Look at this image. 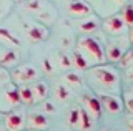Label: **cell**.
I'll list each match as a JSON object with an SVG mask.
<instances>
[{
  "label": "cell",
  "mask_w": 133,
  "mask_h": 131,
  "mask_svg": "<svg viewBox=\"0 0 133 131\" xmlns=\"http://www.w3.org/2000/svg\"><path fill=\"white\" fill-rule=\"evenodd\" d=\"M108 2H113V3H123L125 0H108Z\"/></svg>",
  "instance_id": "31"
},
{
  "label": "cell",
  "mask_w": 133,
  "mask_h": 131,
  "mask_svg": "<svg viewBox=\"0 0 133 131\" xmlns=\"http://www.w3.org/2000/svg\"><path fill=\"white\" fill-rule=\"evenodd\" d=\"M45 108H47V111H53V105L52 103H45Z\"/></svg>",
  "instance_id": "29"
},
{
  "label": "cell",
  "mask_w": 133,
  "mask_h": 131,
  "mask_svg": "<svg viewBox=\"0 0 133 131\" xmlns=\"http://www.w3.org/2000/svg\"><path fill=\"white\" fill-rule=\"evenodd\" d=\"M0 42H3L5 45H10V47H18V38L8 28H0Z\"/></svg>",
  "instance_id": "13"
},
{
  "label": "cell",
  "mask_w": 133,
  "mask_h": 131,
  "mask_svg": "<svg viewBox=\"0 0 133 131\" xmlns=\"http://www.w3.org/2000/svg\"><path fill=\"white\" fill-rule=\"evenodd\" d=\"M40 7H42V0H30V3H28L30 10H38Z\"/></svg>",
  "instance_id": "26"
},
{
  "label": "cell",
  "mask_w": 133,
  "mask_h": 131,
  "mask_svg": "<svg viewBox=\"0 0 133 131\" xmlns=\"http://www.w3.org/2000/svg\"><path fill=\"white\" fill-rule=\"evenodd\" d=\"M57 95H58V98H60L62 101H65V100L70 98V90L66 88L65 85H58L57 86Z\"/></svg>",
  "instance_id": "23"
},
{
  "label": "cell",
  "mask_w": 133,
  "mask_h": 131,
  "mask_svg": "<svg viewBox=\"0 0 133 131\" xmlns=\"http://www.w3.org/2000/svg\"><path fill=\"white\" fill-rule=\"evenodd\" d=\"M5 96H7V100L10 101L12 105H17V103H20V95H18V88L15 86V85H10L7 90H5Z\"/></svg>",
  "instance_id": "17"
},
{
  "label": "cell",
  "mask_w": 133,
  "mask_h": 131,
  "mask_svg": "<svg viewBox=\"0 0 133 131\" xmlns=\"http://www.w3.org/2000/svg\"><path fill=\"white\" fill-rule=\"evenodd\" d=\"M68 13L72 17H77V18H85V17H90L93 13V9L88 5V2H83V0H72L68 5Z\"/></svg>",
  "instance_id": "6"
},
{
  "label": "cell",
  "mask_w": 133,
  "mask_h": 131,
  "mask_svg": "<svg viewBox=\"0 0 133 131\" xmlns=\"http://www.w3.org/2000/svg\"><path fill=\"white\" fill-rule=\"evenodd\" d=\"M131 60H133V55H131V50L128 48L127 52H123L122 58H120V63H122V67H123V68L130 70V68H131Z\"/></svg>",
  "instance_id": "21"
},
{
  "label": "cell",
  "mask_w": 133,
  "mask_h": 131,
  "mask_svg": "<svg viewBox=\"0 0 133 131\" xmlns=\"http://www.w3.org/2000/svg\"><path fill=\"white\" fill-rule=\"evenodd\" d=\"M127 106H128V110L131 111V91L127 93Z\"/></svg>",
  "instance_id": "28"
},
{
  "label": "cell",
  "mask_w": 133,
  "mask_h": 131,
  "mask_svg": "<svg viewBox=\"0 0 133 131\" xmlns=\"http://www.w3.org/2000/svg\"><path fill=\"white\" fill-rule=\"evenodd\" d=\"M77 48L88 63H103L105 61V48L93 37H82L77 43Z\"/></svg>",
  "instance_id": "1"
},
{
  "label": "cell",
  "mask_w": 133,
  "mask_h": 131,
  "mask_svg": "<svg viewBox=\"0 0 133 131\" xmlns=\"http://www.w3.org/2000/svg\"><path fill=\"white\" fill-rule=\"evenodd\" d=\"M3 53H5V50H3V47L0 45V60H2V56H3Z\"/></svg>",
  "instance_id": "30"
},
{
  "label": "cell",
  "mask_w": 133,
  "mask_h": 131,
  "mask_svg": "<svg viewBox=\"0 0 133 131\" xmlns=\"http://www.w3.org/2000/svg\"><path fill=\"white\" fill-rule=\"evenodd\" d=\"M91 75L97 78V81L103 86H115L118 81V73L111 67H98L91 70Z\"/></svg>",
  "instance_id": "2"
},
{
  "label": "cell",
  "mask_w": 133,
  "mask_h": 131,
  "mask_svg": "<svg viewBox=\"0 0 133 131\" xmlns=\"http://www.w3.org/2000/svg\"><path fill=\"white\" fill-rule=\"evenodd\" d=\"M23 30L27 37L33 42H43V40L48 38V28L42 23H37V22H28V23H23Z\"/></svg>",
  "instance_id": "3"
},
{
  "label": "cell",
  "mask_w": 133,
  "mask_h": 131,
  "mask_svg": "<svg viewBox=\"0 0 133 131\" xmlns=\"http://www.w3.org/2000/svg\"><path fill=\"white\" fill-rule=\"evenodd\" d=\"M120 15H122V18H123L127 28H131V25H133V7H131V3H125L123 12Z\"/></svg>",
  "instance_id": "16"
},
{
  "label": "cell",
  "mask_w": 133,
  "mask_h": 131,
  "mask_svg": "<svg viewBox=\"0 0 133 131\" xmlns=\"http://www.w3.org/2000/svg\"><path fill=\"white\" fill-rule=\"evenodd\" d=\"M78 123L83 129H88L91 126V121H90V116L87 113V110H80V114H78Z\"/></svg>",
  "instance_id": "20"
},
{
  "label": "cell",
  "mask_w": 133,
  "mask_h": 131,
  "mask_svg": "<svg viewBox=\"0 0 133 131\" xmlns=\"http://www.w3.org/2000/svg\"><path fill=\"white\" fill-rule=\"evenodd\" d=\"M18 95H20V101H23V103H35L30 86H22L18 90Z\"/></svg>",
  "instance_id": "19"
},
{
  "label": "cell",
  "mask_w": 133,
  "mask_h": 131,
  "mask_svg": "<svg viewBox=\"0 0 133 131\" xmlns=\"http://www.w3.org/2000/svg\"><path fill=\"white\" fill-rule=\"evenodd\" d=\"M65 80L68 81L70 85H80V83H82L80 76H78V75H75V73H68V75H65Z\"/></svg>",
  "instance_id": "25"
},
{
  "label": "cell",
  "mask_w": 133,
  "mask_h": 131,
  "mask_svg": "<svg viewBox=\"0 0 133 131\" xmlns=\"http://www.w3.org/2000/svg\"><path fill=\"white\" fill-rule=\"evenodd\" d=\"M123 55V48L120 47L116 42H110L105 50V60L108 61H120V58H122Z\"/></svg>",
  "instance_id": "10"
},
{
  "label": "cell",
  "mask_w": 133,
  "mask_h": 131,
  "mask_svg": "<svg viewBox=\"0 0 133 131\" xmlns=\"http://www.w3.org/2000/svg\"><path fill=\"white\" fill-rule=\"evenodd\" d=\"M78 114H80V110L78 108L70 110V114H68V123L70 125H73V126L78 125Z\"/></svg>",
  "instance_id": "24"
},
{
  "label": "cell",
  "mask_w": 133,
  "mask_h": 131,
  "mask_svg": "<svg viewBox=\"0 0 133 131\" xmlns=\"http://www.w3.org/2000/svg\"><path fill=\"white\" fill-rule=\"evenodd\" d=\"M98 100H100V105H102L107 111H110V113H118L120 110H122V103H120V100L116 96L103 95L102 98H98Z\"/></svg>",
  "instance_id": "7"
},
{
  "label": "cell",
  "mask_w": 133,
  "mask_h": 131,
  "mask_svg": "<svg viewBox=\"0 0 133 131\" xmlns=\"http://www.w3.org/2000/svg\"><path fill=\"white\" fill-rule=\"evenodd\" d=\"M12 76L17 83H27V81L35 80L38 76V71L33 65H22V67H17L12 71Z\"/></svg>",
  "instance_id": "5"
},
{
  "label": "cell",
  "mask_w": 133,
  "mask_h": 131,
  "mask_svg": "<svg viewBox=\"0 0 133 131\" xmlns=\"http://www.w3.org/2000/svg\"><path fill=\"white\" fill-rule=\"evenodd\" d=\"M78 27H80V30L83 32V33H93V32L98 28V20H95L90 15V17H85V20H83Z\"/></svg>",
  "instance_id": "14"
},
{
  "label": "cell",
  "mask_w": 133,
  "mask_h": 131,
  "mask_svg": "<svg viewBox=\"0 0 133 131\" xmlns=\"http://www.w3.org/2000/svg\"><path fill=\"white\" fill-rule=\"evenodd\" d=\"M72 61H73V65L78 68V70H87V68L90 67V63L87 61V58L82 55L80 52H73V55H72Z\"/></svg>",
  "instance_id": "15"
},
{
  "label": "cell",
  "mask_w": 133,
  "mask_h": 131,
  "mask_svg": "<svg viewBox=\"0 0 133 131\" xmlns=\"http://www.w3.org/2000/svg\"><path fill=\"white\" fill-rule=\"evenodd\" d=\"M30 88H32V93H33V101H42L48 95V86H47L45 81H37Z\"/></svg>",
  "instance_id": "12"
},
{
  "label": "cell",
  "mask_w": 133,
  "mask_h": 131,
  "mask_svg": "<svg viewBox=\"0 0 133 131\" xmlns=\"http://www.w3.org/2000/svg\"><path fill=\"white\" fill-rule=\"evenodd\" d=\"M48 126V120L42 113H30L28 114V128L32 129H45Z\"/></svg>",
  "instance_id": "8"
},
{
  "label": "cell",
  "mask_w": 133,
  "mask_h": 131,
  "mask_svg": "<svg viewBox=\"0 0 133 131\" xmlns=\"http://www.w3.org/2000/svg\"><path fill=\"white\" fill-rule=\"evenodd\" d=\"M57 61H58V65H60L62 68H70V65H72V60H70V56L65 55V53H58Z\"/></svg>",
  "instance_id": "22"
},
{
  "label": "cell",
  "mask_w": 133,
  "mask_h": 131,
  "mask_svg": "<svg viewBox=\"0 0 133 131\" xmlns=\"http://www.w3.org/2000/svg\"><path fill=\"white\" fill-rule=\"evenodd\" d=\"M15 2H23V0H15Z\"/></svg>",
  "instance_id": "32"
},
{
  "label": "cell",
  "mask_w": 133,
  "mask_h": 131,
  "mask_svg": "<svg viewBox=\"0 0 133 131\" xmlns=\"http://www.w3.org/2000/svg\"><path fill=\"white\" fill-rule=\"evenodd\" d=\"M5 125L8 131H18L23 128V114L22 113H10L5 118Z\"/></svg>",
  "instance_id": "9"
},
{
  "label": "cell",
  "mask_w": 133,
  "mask_h": 131,
  "mask_svg": "<svg viewBox=\"0 0 133 131\" xmlns=\"http://www.w3.org/2000/svg\"><path fill=\"white\" fill-rule=\"evenodd\" d=\"M17 60H18V55L14 52V50H8L3 53L2 60H0V65H3V67H10V65L17 63Z\"/></svg>",
  "instance_id": "18"
},
{
  "label": "cell",
  "mask_w": 133,
  "mask_h": 131,
  "mask_svg": "<svg viewBox=\"0 0 133 131\" xmlns=\"http://www.w3.org/2000/svg\"><path fill=\"white\" fill-rule=\"evenodd\" d=\"M43 67H45V71H47V73H52L53 68H52V63H50V60H48V58H45V60H43Z\"/></svg>",
  "instance_id": "27"
},
{
  "label": "cell",
  "mask_w": 133,
  "mask_h": 131,
  "mask_svg": "<svg viewBox=\"0 0 133 131\" xmlns=\"http://www.w3.org/2000/svg\"><path fill=\"white\" fill-rule=\"evenodd\" d=\"M83 101H85L87 108H88V111L93 114L95 118H98L100 114H102V105H100V100L97 96H91V95H85L83 96Z\"/></svg>",
  "instance_id": "11"
},
{
  "label": "cell",
  "mask_w": 133,
  "mask_h": 131,
  "mask_svg": "<svg viewBox=\"0 0 133 131\" xmlns=\"http://www.w3.org/2000/svg\"><path fill=\"white\" fill-rule=\"evenodd\" d=\"M102 27H103V30L110 35H122L128 30L127 25H125V22H123V18H122V15H111V17L105 18L103 23H102Z\"/></svg>",
  "instance_id": "4"
}]
</instances>
